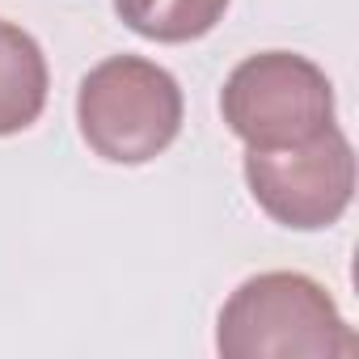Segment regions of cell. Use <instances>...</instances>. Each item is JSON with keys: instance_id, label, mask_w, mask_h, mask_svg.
Wrapping results in <instances>:
<instances>
[{"instance_id": "cell-6", "label": "cell", "mask_w": 359, "mask_h": 359, "mask_svg": "<svg viewBox=\"0 0 359 359\" xmlns=\"http://www.w3.org/2000/svg\"><path fill=\"white\" fill-rule=\"evenodd\" d=\"M114 13L148 43H195L224 22L229 0H114Z\"/></svg>"}, {"instance_id": "cell-1", "label": "cell", "mask_w": 359, "mask_h": 359, "mask_svg": "<svg viewBox=\"0 0 359 359\" xmlns=\"http://www.w3.org/2000/svg\"><path fill=\"white\" fill-rule=\"evenodd\" d=\"M355 346L334 296L300 271L250 275L216 321V351L224 359H346Z\"/></svg>"}, {"instance_id": "cell-2", "label": "cell", "mask_w": 359, "mask_h": 359, "mask_svg": "<svg viewBox=\"0 0 359 359\" xmlns=\"http://www.w3.org/2000/svg\"><path fill=\"white\" fill-rule=\"evenodd\" d=\"M187 102L169 68L144 55H110L76 89V127L93 156L148 165L182 135Z\"/></svg>"}, {"instance_id": "cell-5", "label": "cell", "mask_w": 359, "mask_h": 359, "mask_svg": "<svg viewBox=\"0 0 359 359\" xmlns=\"http://www.w3.org/2000/svg\"><path fill=\"white\" fill-rule=\"evenodd\" d=\"M47 89L51 72L39 39L0 18V140L39 123L47 110Z\"/></svg>"}, {"instance_id": "cell-4", "label": "cell", "mask_w": 359, "mask_h": 359, "mask_svg": "<svg viewBox=\"0 0 359 359\" xmlns=\"http://www.w3.org/2000/svg\"><path fill=\"white\" fill-rule=\"evenodd\" d=\"M245 187L254 203L283 229L317 233L346 216L355 199V148L334 123L317 140L275 152L245 148Z\"/></svg>"}, {"instance_id": "cell-3", "label": "cell", "mask_w": 359, "mask_h": 359, "mask_svg": "<svg viewBox=\"0 0 359 359\" xmlns=\"http://www.w3.org/2000/svg\"><path fill=\"white\" fill-rule=\"evenodd\" d=\"M334 110L330 76L296 51L245 55L220 89L224 127L254 152L317 140L325 127H334Z\"/></svg>"}]
</instances>
